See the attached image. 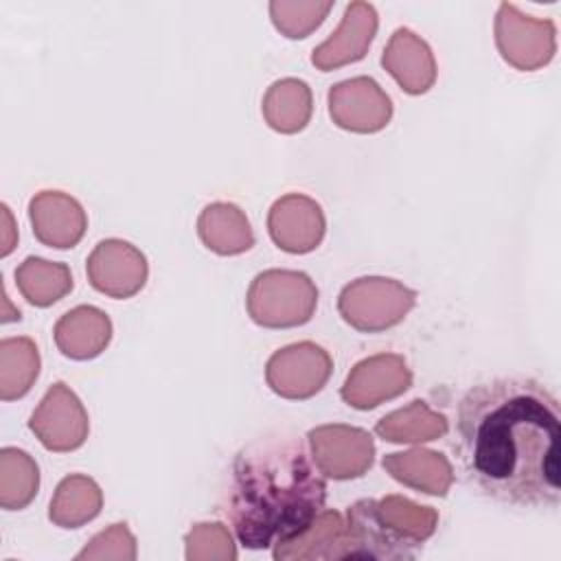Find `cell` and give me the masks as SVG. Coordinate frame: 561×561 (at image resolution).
I'll return each mask as SVG.
<instances>
[{
  "label": "cell",
  "mask_w": 561,
  "mask_h": 561,
  "mask_svg": "<svg viewBox=\"0 0 561 561\" xmlns=\"http://www.w3.org/2000/svg\"><path fill=\"white\" fill-rule=\"evenodd\" d=\"M456 451L469 482L513 506L561 500V412L550 388L530 377L471 386L456 410Z\"/></svg>",
  "instance_id": "6da1fadb"
},
{
  "label": "cell",
  "mask_w": 561,
  "mask_h": 561,
  "mask_svg": "<svg viewBox=\"0 0 561 561\" xmlns=\"http://www.w3.org/2000/svg\"><path fill=\"white\" fill-rule=\"evenodd\" d=\"M327 482L300 438L274 434L232 462L228 517L243 548L263 550L305 530L324 508Z\"/></svg>",
  "instance_id": "7a4b0ae2"
},
{
  "label": "cell",
  "mask_w": 561,
  "mask_h": 561,
  "mask_svg": "<svg viewBox=\"0 0 561 561\" xmlns=\"http://www.w3.org/2000/svg\"><path fill=\"white\" fill-rule=\"evenodd\" d=\"M248 316L265 329H291L307 324L318 307L316 283L298 270L259 272L245 296Z\"/></svg>",
  "instance_id": "3957f363"
},
{
  "label": "cell",
  "mask_w": 561,
  "mask_h": 561,
  "mask_svg": "<svg viewBox=\"0 0 561 561\" xmlns=\"http://www.w3.org/2000/svg\"><path fill=\"white\" fill-rule=\"evenodd\" d=\"M416 305V291L397 278L362 276L342 287L337 313L362 333L397 327Z\"/></svg>",
  "instance_id": "277c9868"
},
{
  "label": "cell",
  "mask_w": 561,
  "mask_h": 561,
  "mask_svg": "<svg viewBox=\"0 0 561 561\" xmlns=\"http://www.w3.org/2000/svg\"><path fill=\"white\" fill-rule=\"evenodd\" d=\"M493 33L502 59L522 72L548 66L557 53L554 22L526 15L511 2L497 7Z\"/></svg>",
  "instance_id": "5b68a950"
},
{
  "label": "cell",
  "mask_w": 561,
  "mask_h": 561,
  "mask_svg": "<svg viewBox=\"0 0 561 561\" xmlns=\"http://www.w3.org/2000/svg\"><path fill=\"white\" fill-rule=\"evenodd\" d=\"M307 443L313 465L331 480L362 478L375 460L373 436L355 425H318L307 432Z\"/></svg>",
  "instance_id": "8992f818"
},
{
  "label": "cell",
  "mask_w": 561,
  "mask_h": 561,
  "mask_svg": "<svg viewBox=\"0 0 561 561\" xmlns=\"http://www.w3.org/2000/svg\"><path fill=\"white\" fill-rule=\"evenodd\" d=\"M333 373L331 355L316 342H294L272 353L265 364V381L270 390L283 399H311L318 394Z\"/></svg>",
  "instance_id": "52a82bcc"
},
{
  "label": "cell",
  "mask_w": 561,
  "mask_h": 561,
  "mask_svg": "<svg viewBox=\"0 0 561 561\" xmlns=\"http://www.w3.org/2000/svg\"><path fill=\"white\" fill-rule=\"evenodd\" d=\"M28 430L48 451L66 454L85 443L90 419L75 390L64 381H55L33 410Z\"/></svg>",
  "instance_id": "ba28073f"
},
{
  "label": "cell",
  "mask_w": 561,
  "mask_h": 561,
  "mask_svg": "<svg viewBox=\"0 0 561 561\" xmlns=\"http://www.w3.org/2000/svg\"><path fill=\"white\" fill-rule=\"evenodd\" d=\"M331 121L346 131L375 134L392 118V101L373 77H351L337 81L327 94Z\"/></svg>",
  "instance_id": "9c48e42d"
},
{
  "label": "cell",
  "mask_w": 561,
  "mask_h": 561,
  "mask_svg": "<svg viewBox=\"0 0 561 561\" xmlns=\"http://www.w3.org/2000/svg\"><path fill=\"white\" fill-rule=\"evenodd\" d=\"M412 386V370L399 353H377L357 362L346 375L340 397L355 410H373Z\"/></svg>",
  "instance_id": "30bf717a"
},
{
  "label": "cell",
  "mask_w": 561,
  "mask_h": 561,
  "mask_svg": "<svg viewBox=\"0 0 561 561\" xmlns=\"http://www.w3.org/2000/svg\"><path fill=\"white\" fill-rule=\"evenodd\" d=\"M90 285L110 298L136 296L149 276L147 256L125 239H103L85 261Z\"/></svg>",
  "instance_id": "8fae6325"
},
{
  "label": "cell",
  "mask_w": 561,
  "mask_h": 561,
  "mask_svg": "<svg viewBox=\"0 0 561 561\" xmlns=\"http://www.w3.org/2000/svg\"><path fill=\"white\" fill-rule=\"evenodd\" d=\"M267 232L276 248L289 254L313 252L327 232L322 206L302 193L278 197L267 213Z\"/></svg>",
  "instance_id": "7c38bea8"
},
{
  "label": "cell",
  "mask_w": 561,
  "mask_h": 561,
  "mask_svg": "<svg viewBox=\"0 0 561 561\" xmlns=\"http://www.w3.org/2000/svg\"><path fill=\"white\" fill-rule=\"evenodd\" d=\"M379 26L377 9L370 2L355 0L346 4L337 28L313 48L311 64L322 70H335L366 57Z\"/></svg>",
  "instance_id": "4fadbf2b"
},
{
  "label": "cell",
  "mask_w": 561,
  "mask_h": 561,
  "mask_svg": "<svg viewBox=\"0 0 561 561\" xmlns=\"http://www.w3.org/2000/svg\"><path fill=\"white\" fill-rule=\"evenodd\" d=\"M28 219L35 239L55 250L75 248L88 228L83 206L64 191L35 193L28 202Z\"/></svg>",
  "instance_id": "5bb4252c"
},
{
  "label": "cell",
  "mask_w": 561,
  "mask_h": 561,
  "mask_svg": "<svg viewBox=\"0 0 561 561\" xmlns=\"http://www.w3.org/2000/svg\"><path fill=\"white\" fill-rule=\"evenodd\" d=\"M272 557L276 561L351 559L346 519L333 508H322L305 530L274 543Z\"/></svg>",
  "instance_id": "9a60e30c"
},
{
  "label": "cell",
  "mask_w": 561,
  "mask_h": 561,
  "mask_svg": "<svg viewBox=\"0 0 561 561\" xmlns=\"http://www.w3.org/2000/svg\"><path fill=\"white\" fill-rule=\"evenodd\" d=\"M381 66L405 94L414 96L425 94L434 85L438 72L430 44L405 26L390 35L381 53Z\"/></svg>",
  "instance_id": "2e32d148"
},
{
  "label": "cell",
  "mask_w": 561,
  "mask_h": 561,
  "mask_svg": "<svg viewBox=\"0 0 561 561\" xmlns=\"http://www.w3.org/2000/svg\"><path fill=\"white\" fill-rule=\"evenodd\" d=\"M53 337L61 355L77 362L94 359L112 340V320L99 307L79 305L55 322Z\"/></svg>",
  "instance_id": "e0dca14e"
},
{
  "label": "cell",
  "mask_w": 561,
  "mask_h": 561,
  "mask_svg": "<svg viewBox=\"0 0 561 561\" xmlns=\"http://www.w3.org/2000/svg\"><path fill=\"white\" fill-rule=\"evenodd\" d=\"M377 519L386 535L405 552L408 559L416 557L421 548L438 528V511L416 504L403 495H386L375 502Z\"/></svg>",
  "instance_id": "ac0fdd59"
},
{
  "label": "cell",
  "mask_w": 561,
  "mask_h": 561,
  "mask_svg": "<svg viewBox=\"0 0 561 561\" xmlns=\"http://www.w3.org/2000/svg\"><path fill=\"white\" fill-rule=\"evenodd\" d=\"M381 465L397 482L427 495L443 497L454 482V469L447 456L425 447L386 454Z\"/></svg>",
  "instance_id": "d6986e66"
},
{
  "label": "cell",
  "mask_w": 561,
  "mask_h": 561,
  "mask_svg": "<svg viewBox=\"0 0 561 561\" xmlns=\"http://www.w3.org/2000/svg\"><path fill=\"white\" fill-rule=\"evenodd\" d=\"M197 234L202 243L219 254H243L254 245V232L245 213L230 202H213L197 217Z\"/></svg>",
  "instance_id": "ffe728a7"
},
{
  "label": "cell",
  "mask_w": 561,
  "mask_h": 561,
  "mask_svg": "<svg viewBox=\"0 0 561 561\" xmlns=\"http://www.w3.org/2000/svg\"><path fill=\"white\" fill-rule=\"evenodd\" d=\"M265 123L278 134H298L313 114V94L307 81L285 77L274 81L261 101Z\"/></svg>",
  "instance_id": "44dd1931"
},
{
  "label": "cell",
  "mask_w": 561,
  "mask_h": 561,
  "mask_svg": "<svg viewBox=\"0 0 561 561\" xmlns=\"http://www.w3.org/2000/svg\"><path fill=\"white\" fill-rule=\"evenodd\" d=\"M447 430H449L447 416L432 410L421 399H414L408 405L383 414L375 425V434L386 443H408V445L443 438Z\"/></svg>",
  "instance_id": "7402d4cb"
},
{
  "label": "cell",
  "mask_w": 561,
  "mask_h": 561,
  "mask_svg": "<svg viewBox=\"0 0 561 561\" xmlns=\"http://www.w3.org/2000/svg\"><path fill=\"white\" fill-rule=\"evenodd\" d=\"M103 508V491L90 476H66L50 500L48 519L59 528H81L92 522Z\"/></svg>",
  "instance_id": "603a6c76"
},
{
  "label": "cell",
  "mask_w": 561,
  "mask_h": 561,
  "mask_svg": "<svg viewBox=\"0 0 561 561\" xmlns=\"http://www.w3.org/2000/svg\"><path fill=\"white\" fill-rule=\"evenodd\" d=\"M15 285L20 294L35 307H50L72 289V274L66 263L42 256H26L15 267Z\"/></svg>",
  "instance_id": "cb8c5ba5"
},
{
  "label": "cell",
  "mask_w": 561,
  "mask_h": 561,
  "mask_svg": "<svg viewBox=\"0 0 561 561\" xmlns=\"http://www.w3.org/2000/svg\"><path fill=\"white\" fill-rule=\"evenodd\" d=\"M377 500H357L346 511L351 559H408L405 552L386 535L375 511Z\"/></svg>",
  "instance_id": "d4e9b609"
},
{
  "label": "cell",
  "mask_w": 561,
  "mask_h": 561,
  "mask_svg": "<svg viewBox=\"0 0 561 561\" xmlns=\"http://www.w3.org/2000/svg\"><path fill=\"white\" fill-rule=\"evenodd\" d=\"M39 351L31 337L0 340V399H22L39 377Z\"/></svg>",
  "instance_id": "484cf974"
},
{
  "label": "cell",
  "mask_w": 561,
  "mask_h": 561,
  "mask_svg": "<svg viewBox=\"0 0 561 561\" xmlns=\"http://www.w3.org/2000/svg\"><path fill=\"white\" fill-rule=\"evenodd\" d=\"M39 489V467L35 458L18 447L0 449V506L4 511L26 508Z\"/></svg>",
  "instance_id": "4316f807"
},
{
  "label": "cell",
  "mask_w": 561,
  "mask_h": 561,
  "mask_svg": "<svg viewBox=\"0 0 561 561\" xmlns=\"http://www.w3.org/2000/svg\"><path fill=\"white\" fill-rule=\"evenodd\" d=\"M331 9V0H272L270 18L280 35L302 39L324 22Z\"/></svg>",
  "instance_id": "83f0119b"
},
{
  "label": "cell",
  "mask_w": 561,
  "mask_h": 561,
  "mask_svg": "<svg viewBox=\"0 0 561 561\" xmlns=\"http://www.w3.org/2000/svg\"><path fill=\"white\" fill-rule=\"evenodd\" d=\"M186 561H234L237 543L221 522L193 524L184 535Z\"/></svg>",
  "instance_id": "f1b7e54d"
},
{
  "label": "cell",
  "mask_w": 561,
  "mask_h": 561,
  "mask_svg": "<svg viewBox=\"0 0 561 561\" xmlns=\"http://www.w3.org/2000/svg\"><path fill=\"white\" fill-rule=\"evenodd\" d=\"M138 554L136 537L125 522L112 524L110 528L96 533L79 552L77 559L101 561V559H116V561H134Z\"/></svg>",
  "instance_id": "f546056e"
},
{
  "label": "cell",
  "mask_w": 561,
  "mask_h": 561,
  "mask_svg": "<svg viewBox=\"0 0 561 561\" xmlns=\"http://www.w3.org/2000/svg\"><path fill=\"white\" fill-rule=\"evenodd\" d=\"M18 241V232L13 226V217L7 204H2V245H0V256H9L15 248Z\"/></svg>",
  "instance_id": "4dcf8cb0"
}]
</instances>
